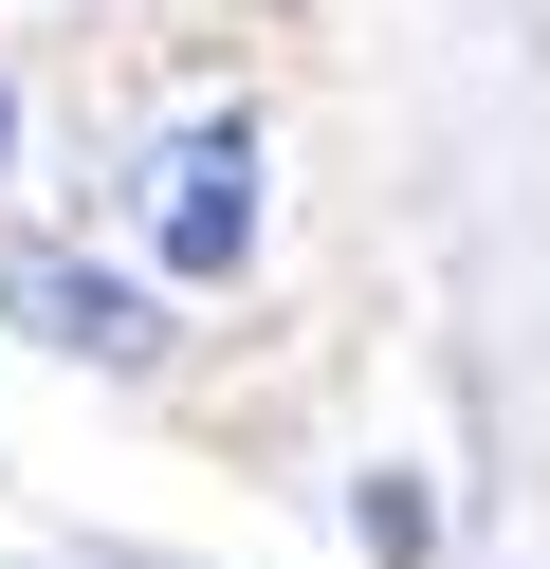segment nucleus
Masks as SVG:
<instances>
[{"mask_svg": "<svg viewBox=\"0 0 550 569\" xmlns=\"http://www.w3.org/2000/svg\"><path fill=\"white\" fill-rule=\"evenodd\" d=\"M239 239H257V148L183 129L166 148V276H239Z\"/></svg>", "mask_w": 550, "mask_h": 569, "instance_id": "1", "label": "nucleus"}, {"mask_svg": "<svg viewBox=\"0 0 550 569\" xmlns=\"http://www.w3.org/2000/svg\"><path fill=\"white\" fill-rule=\"evenodd\" d=\"M0 129H19V92H0Z\"/></svg>", "mask_w": 550, "mask_h": 569, "instance_id": "3", "label": "nucleus"}, {"mask_svg": "<svg viewBox=\"0 0 550 569\" xmlns=\"http://www.w3.org/2000/svg\"><path fill=\"white\" fill-rule=\"evenodd\" d=\"M0 312H19L37 349H110V368L147 349V312L110 295V276H73V258H0Z\"/></svg>", "mask_w": 550, "mask_h": 569, "instance_id": "2", "label": "nucleus"}]
</instances>
